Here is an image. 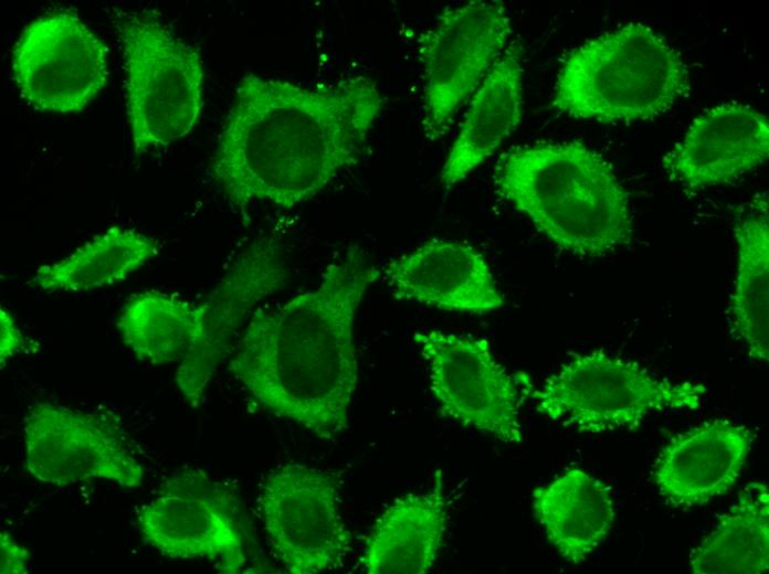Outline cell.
<instances>
[{"label":"cell","instance_id":"cell-1","mask_svg":"<svg viewBox=\"0 0 769 574\" xmlns=\"http://www.w3.org/2000/svg\"><path fill=\"white\" fill-rule=\"evenodd\" d=\"M364 76L320 87L246 74L240 82L210 171L246 216L257 202L292 209L354 163L384 107Z\"/></svg>","mask_w":769,"mask_h":574},{"label":"cell","instance_id":"cell-2","mask_svg":"<svg viewBox=\"0 0 769 574\" xmlns=\"http://www.w3.org/2000/svg\"><path fill=\"white\" fill-rule=\"evenodd\" d=\"M379 275L361 249L347 248L315 288L252 312L230 372L275 416L320 438L341 433L358 381L355 317Z\"/></svg>","mask_w":769,"mask_h":574},{"label":"cell","instance_id":"cell-3","mask_svg":"<svg viewBox=\"0 0 769 574\" xmlns=\"http://www.w3.org/2000/svg\"><path fill=\"white\" fill-rule=\"evenodd\" d=\"M496 191L555 245L603 256L630 243L626 193L609 162L580 142L525 146L495 167Z\"/></svg>","mask_w":769,"mask_h":574},{"label":"cell","instance_id":"cell-4","mask_svg":"<svg viewBox=\"0 0 769 574\" xmlns=\"http://www.w3.org/2000/svg\"><path fill=\"white\" fill-rule=\"evenodd\" d=\"M688 91L687 67L675 50L650 26L631 22L567 56L551 104L573 118L644 120L665 113Z\"/></svg>","mask_w":769,"mask_h":574},{"label":"cell","instance_id":"cell-5","mask_svg":"<svg viewBox=\"0 0 769 574\" xmlns=\"http://www.w3.org/2000/svg\"><path fill=\"white\" fill-rule=\"evenodd\" d=\"M114 25L124 60L133 149L139 158L194 128L203 107V64L199 51L154 12L120 11Z\"/></svg>","mask_w":769,"mask_h":574},{"label":"cell","instance_id":"cell-6","mask_svg":"<svg viewBox=\"0 0 769 574\" xmlns=\"http://www.w3.org/2000/svg\"><path fill=\"white\" fill-rule=\"evenodd\" d=\"M529 395L544 416L596 434L636 426L659 412L697 410L705 387L660 378L636 362L594 350L575 354Z\"/></svg>","mask_w":769,"mask_h":574},{"label":"cell","instance_id":"cell-7","mask_svg":"<svg viewBox=\"0 0 769 574\" xmlns=\"http://www.w3.org/2000/svg\"><path fill=\"white\" fill-rule=\"evenodd\" d=\"M22 434L25 469L42 483L64 487L97 478L130 489L144 480L141 460L108 414L35 403Z\"/></svg>","mask_w":769,"mask_h":574},{"label":"cell","instance_id":"cell-8","mask_svg":"<svg viewBox=\"0 0 769 574\" xmlns=\"http://www.w3.org/2000/svg\"><path fill=\"white\" fill-rule=\"evenodd\" d=\"M512 22L498 1L447 9L417 40L423 70V130L435 141L504 52Z\"/></svg>","mask_w":769,"mask_h":574},{"label":"cell","instance_id":"cell-9","mask_svg":"<svg viewBox=\"0 0 769 574\" xmlns=\"http://www.w3.org/2000/svg\"><path fill=\"white\" fill-rule=\"evenodd\" d=\"M257 503L268 541L287 572L316 574L343 565L350 534L331 475L302 464L278 466L265 478Z\"/></svg>","mask_w":769,"mask_h":574},{"label":"cell","instance_id":"cell-10","mask_svg":"<svg viewBox=\"0 0 769 574\" xmlns=\"http://www.w3.org/2000/svg\"><path fill=\"white\" fill-rule=\"evenodd\" d=\"M144 542L170 559H208L222 573L245 564L238 498L201 470L179 472L136 514Z\"/></svg>","mask_w":769,"mask_h":574},{"label":"cell","instance_id":"cell-11","mask_svg":"<svg viewBox=\"0 0 769 574\" xmlns=\"http://www.w3.org/2000/svg\"><path fill=\"white\" fill-rule=\"evenodd\" d=\"M414 341L428 363L430 389L442 414L506 444H520V391L487 340L428 330Z\"/></svg>","mask_w":769,"mask_h":574},{"label":"cell","instance_id":"cell-12","mask_svg":"<svg viewBox=\"0 0 769 574\" xmlns=\"http://www.w3.org/2000/svg\"><path fill=\"white\" fill-rule=\"evenodd\" d=\"M107 46L71 10L32 20L12 51V72L21 97L43 111L84 109L108 79Z\"/></svg>","mask_w":769,"mask_h":574},{"label":"cell","instance_id":"cell-13","mask_svg":"<svg viewBox=\"0 0 769 574\" xmlns=\"http://www.w3.org/2000/svg\"><path fill=\"white\" fill-rule=\"evenodd\" d=\"M281 244L260 237L232 262L206 299L199 302L196 337L179 361L175 383L193 410L228 355L238 330L255 305L280 290L287 279Z\"/></svg>","mask_w":769,"mask_h":574},{"label":"cell","instance_id":"cell-14","mask_svg":"<svg viewBox=\"0 0 769 574\" xmlns=\"http://www.w3.org/2000/svg\"><path fill=\"white\" fill-rule=\"evenodd\" d=\"M383 277L399 300L470 313L504 305L486 258L466 243L428 241L390 262Z\"/></svg>","mask_w":769,"mask_h":574},{"label":"cell","instance_id":"cell-15","mask_svg":"<svg viewBox=\"0 0 769 574\" xmlns=\"http://www.w3.org/2000/svg\"><path fill=\"white\" fill-rule=\"evenodd\" d=\"M768 153L767 117L747 105L731 103L696 117L662 164L682 185L699 189L736 179L761 164Z\"/></svg>","mask_w":769,"mask_h":574},{"label":"cell","instance_id":"cell-16","mask_svg":"<svg viewBox=\"0 0 769 574\" xmlns=\"http://www.w3.org/2000/svg\"><path fill=\"white\" fill-rule=\"evenodd\" d=\"M752 440L746 425L705 422L670 439L656 458L652 480L673 506L705 504L736 483Z\"/></svg>","mask_w":769,"mask_h":574},{"label":"cell","instance_id":"cell-17","mask_svg":"<svg viewBox=\"0 0 769 574\" xmlns=\"http://www.w3.org/2000/svg\"><path fill=\"white\" fill-rule=\"evenodd\" d=\"M440 472L423 493H409L389 504L367 539L362 565L369 574H424L444 541L447 503Z\"/></svg>","mask_w":769,"mask_h":574},{"label":"cell","instance_id":"cell-18","mask_svg":"<svg viewBox=\"0 0 769 574\" xmlns=\"http://www.w3.org/2000/svg\"><path fill=\"white\" fill-rule=\"evenodd\" d=\"M523 68L520 50L506 47L474 93L441 171L452 187L491 157L522 117Z\"/></svg>","mask_w":769,"mask_h":574},{"label":"cell","instance_id":"cell-19","mask_svg":"<svg viewBox=\"0 0 769 574\" xmlns=\"http://www.w3.org/2000/svg\"><path fill=\"white\" fill-rule=\"evenodd\" d=\"M536 519L569 563H582L609 535L615 510L611 488L571 467L533 492Z\"/></svg>","mask_w":769,"mask_h":574},{"label":"cell","instance_id":"cell-20","mask_svg":"<svg viewBox=\"0 0 769 574\" xmlns=\"http://www.w3.org/2000/svg\"><path fill=\"white\" fill-rule=\"evenodd\" d=\"M768 193L756 194L735 217L738 266L729 302L735 332L751 359L769 360Z\"/></svg>","mask_w":769,"mask_h":574},{"label":"cell","instance_id":"cell-21","mask_svg":"<svg viewBox=\"0 0 769 574\" xmlns=\"http://www.w3.org/2000/svg\"><path fill=\"white\" fill-rule=\"evenodd\" d=\"M695 574H761L769 570V492L750 482L692 551Z\"/></svg>","mask_w":769,"mask_h":574},{"label":"cell","instance_id":"cell-22","mask_svg":"<svg viewBox=\"0 0 769 574\" xmlns=\"http://www.w3.org/2000/svg\"><path fill=\"white\" fill-rule=\"evenodd\" d=\"M158 252L155 238L110 227L69 256L38 267L34 286L45 291L85 293L116 285L141 268Z\"/></svg>","mask_w":769,"mask_h":574},{"label":"cell","instance_id":"cell-23","mask_svg":"<svg viewBox=\"0 0 769 574\" xmlns=\"http://www.w3.org/2000/svg\"><path fill=\"white\" fill-rule=\"evenodd\" d=\"M199 304L158 290L131 296L117 328L124 344L139 361L165 365L180 361L198 331Z\"/></svg>","mask_w":769,"mask_h":574},{"label":"cell","instance_id":"cell-24","mask_svg":"<svg viewBox=\"0 0 769 574\" xmlns=\"http://www.w3.org/2000/svg\"><path fill=\"white\" fill-rule=\"evenodd\" d=\"M28 348V339L22 333L9 310L0 308V363L4 366L9 360Z\"/></svg>","mask_w":769,"mask_h":574},{"label":"cell","instance_id":"cell-25","mask_svg":"<svg viewBox=\"0 0 769 574\" xmlns=\"http://www.w3.org/2000/svg\"><path fill=\"white\" fill-rule=\"evenodd\" d=\"M29 551L8 532L0 534L1 574H25L29 572Z\"/></svg>","mask_w":769,"mask_h":574}]
</instances>
